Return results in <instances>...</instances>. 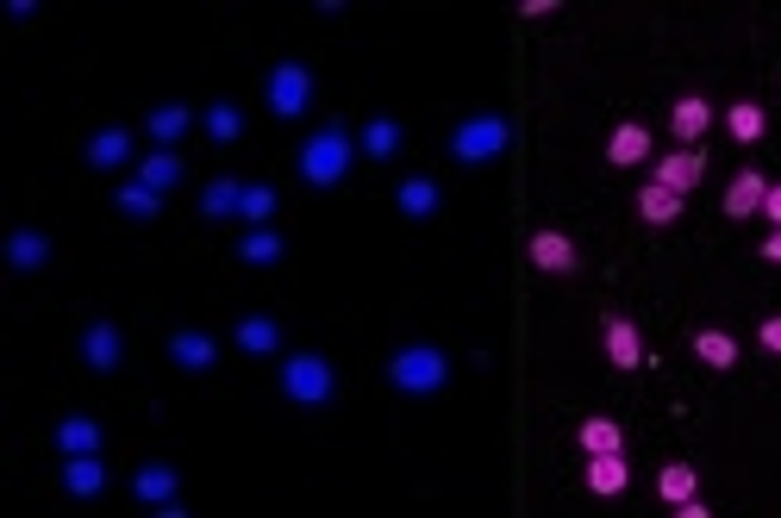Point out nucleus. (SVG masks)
<instances>
[{"label":"nucleus","mask_w":781,"mask_h":518,"mask_svg":"<svg viewBox=\"0 0 781 518\" xmlns=\"http://www.w3.org/2000/svg\"><path fill=\"white\" fill-rule=\"evenodd\" d=\"M351 163H357V144H351V131L344 126H320L313 138L301 144V182L306 188H338L344 175H351Z\"/></svg>","instance_id":"obj_1"},{"label":"nucleus","mask_w":781,"mask_h":518,"mask_svg":"<svg viewBox=\"0 0 781 518\" xmlns=\"http://www.w3.org/2000/svg\"><path fill=\"white\" fill-rule=\"evenodd\" d=\"M388 381H394L400 393H438L450 381V356L438 344H400L394 356H388Z\"/></svg>","instance_id":"obj_2"},{"label":"nucleus","mask_w":781,"mask_h":518,"mask_svg":"<svg viewBox=\"0 0 781 518\" xmlns=\"http://www.w3.org/2000/svg\"><path fill=\"white\" fill-rule=\"evenodd\" d=\"M507 144H512V126L500 113H469V119L450 131V157L457 163H495Z\"/></svg>","instance_id":"obj_3"},{"label":"nucleus","mask_w":781,"mask_h":518,"mask_svg":"<svg viewBox=\"0 0 781 518\" xmlns=\"http://www.w3.org/2000/svg\"><path fill=\"white\" fill-rule=\"evenodd\" d=\"M282 393L294 400V407H325V400L338 393L332 362H325L320 350H301V356H287V362H282Z\"/></svg>","instance_id":"obj_4"},{"label":"nucleus","mask_w":781,"mask_h":518,"mask_svg":"<svg viewBox=\"0 0 781 518\" xmlns=\"http://www.w3.org/2000/svg\"><path fill=\"white\" fill-rule=\"evenodd\" d=\"M313 107V69L306 63H275L270 69V113L275 119H301Z\"/></svg>","instance_id":"obj_5"},{"label":"nucleus","mask_w":781,"mask_h":518,"mask_svg":"<svg viewBox=\"0 0 781 518\" xmlns=\"http://www.w3.org/2000/svg\"><path fill=\"white\" fill-rule=\"evenodd\" d=\"M601 344H606V362H613V369H638V362H644V338H638V325H632V319H619V313H606Z\"/></svg>","instance_id":"obj_6"},{"label":"nucleus","mask_w":781,"mask_h":518,"mask_svg":"<svg viewBox=\"0 0 781 518\" xmlns=\"http://www.w3.org/2000/svg\"><path fill=\"white\" fill-rule=\"evenodd\" d=\"M119 356H126V344H119V331H113L107 319H95V325L81 331V362H88L95 375H113V369H119Z\"/></svg>","instance_id":"obj_7"},{"label":"nucleus","mask_w":781,"mask_h":518,"mask_svg":"<svg viewBox=\"0 0 781 518\" xmlns=\"http://www.w3.org/2000/svg\"><path fill=\"white\" fill-rule=\"evenodd\" d=\"M169 362L188 369V375H207L213 362H219V344H213L207 331H176V338H169Z\"/></svg>","instance_id":"obj_8"},{"label":"nucleus","mask_w":781,"mask_h":518,"mask_svg":"<svg viewBox=\"0 0 781 518\" xmlns=\"http://www.w3.org/2000/svg\"><path fill=\"white\" fill-rule=\"evenodd\" d=\"M701 175H706V157L701 150H675V157L656 163V188H670V194H687V188H701Z\"/></svg>","instance_id":"obj_9"},{"label":"nucleus","mask_w":781,"mask_h":518,"mask_svg":"<svg viewBox=\"0 0 781 518\" xmlns=\"http://www.w3.org/2000/svg\"><path fill=\"white\" fill-rule=\"evenodd\" d=\"M64 493H76V500H95V493H107V462H100V450L69 456V462H64Z\"/></svg>","instance_id":"obj_10"},{"label":"nucleus","mask_w":781,"mask_h":518,"mask_svg":"<svg viewBox=\"0 0 781 518\" xmlns=\"http://www.w3.org/2000/svg\"><path fill=\"white\" fill-rule=\"evenodd\" d=\"M763 194H769L763 175H756V169H738L732 188H725V219H750V213H763Z\"/></svg>","instance_id":"obj_11"},{"label":"nucleus","mask_w":781,"mask_h":518,"mask_svg":"<svg viewBox=\"0 0 781 518\" xmlns=\"http://www.w3.org/2000/svg\"><path fill=\"white\" fill-rule=\"evenodd\" d=\"M531 263L544 275H575V244L563 232H531Z\"/></svg>","instance_id":"obj_12"},{"label":"nucleus","mask_w":781,"mask_h":518,"mask_svg":"<svg viewBox=\"0 0 781 518\" xmlns=\"http://www.w3.org/2000/svg\"><path fill=\"white\" fill-rule=\"evenodd\" d=\"M131 493H138L144 506H169L176 500V469H169V462H144V469L131 475Z\"/></svg>","instance_id":"obj_13"},{"label":"nucleus","mask_w":781,"mask_h":518,"mask_svg":"<svg viewBox=\"0 0 781 518\" xmlns=\"http://www.w3.org/2000/svg\"><path fill=\"white\" fill-rule=\"evenodd\" d=\"M706 126H713V107H706L701 95H682V100H675V107H670V131H675V138H682V144L706 138Z\"/></svg>","instance_id":"obj_14"},{"label":"nucleus","mask_w":781,"mask_h":518,"mask_svg":"<svg viewBox=\"0 0 781 518\" xmlns=\"http://www.w3.org/2000/svg\"><path fill=\"white\" fill-rule=\"evenodd\" d=\"M644 157H651V131L644 126H619L606 138V163H613V169H632V163H644Z\"/></svg>","instance_id":"obj_15"},{"label":"nucleus","mask_w":781,"mask_h":518,"mask_svg":"<svg viewBox=\"0 0 781 518\" xmlns=\"http://www.w3.org/2000/svg\"><path fill=\"white\" fill-rule=\"evenodd\" d=\"M394 206L407 213V219H431L438 213V182H426V175H407L394 188Z\"/></svg>","instance_id":"obj_16"},{"label":"nucleus","mask_w":781,"mask_h":518,"mask_svg":"<svg viewBox=\"0 0 781 518\" xmlns=\"http://www.w3.org/2000/svg\"><path fill=\"white\" fill-rule=\"evenodd\" d=\"M7 263H13L19 275L45 268V263H50V237H45V232H13V237H7Z\"/></svg>","instance_id":"obj_17"},{"label":"nucleus","mask_w":781,"mask_h":518,"mask_svg":"<svg viewBox=\"0 0 781 518\" xmlns=\"http://www.w3.org/2000/svg\"><path fill=\"white\" fill-rule=\"evenodd\" d=\"M57 450H64V456H88V450H100V424L88 419V412H69V419L57 424Z\"/></svg>","instance_id":"obj_18"},{"label":"nucleus","mask_w":781,"mask_h":518,"mask_svg":"<svg viewBox=\"0 0 781 518\" xmlns=\"http://www.w3.org/2000/svg\"><path fill=\"white\" fill-rule=\"evenodd\" d=\"M694 356L706 362V369H738V338L732 331H694Z\"/></svg>","instance_id":"obj_19"},{"label":"nucleus","mask_w":781,"mask_h":518,"mask_svg":"<svg viewBox=\"0 0 781 518\" xmlns=\"http://www.w3.org/2000/svg\"><path fill=\"white\" fill-rule=\"evenodd\" d=\"M126 157H131V138L119 126H107V131H95V138H88V169H119Z\"/></svg>","instance_id":"obj_20"},{"label":"nucleus","mask_w":781,"mask_h":518,"mask_svg":"<svg viewBox=\"0 0 781 518\" xmlns=\"http://www.w3.org/2000/svg\"><path fill=\"white\" fill-rule=\"evenodd\" d=\"M625 481H632V469H625L619 450L588 456V487H594V493H625Z\"/></svg>","instance_id":"obj_21"},{"label":"nucleus","mask_w":781,"mask_h":518,"mask_svg":"<svg viewBox=\"0 0 781 518\" xmlns=\"http://www.w3.org/2000/svg\"><path fill=\"white\" fill-rule=\"evenodd\" d=\"M575 443H582L588 456H606V450H625V431L613 419H582L575 424Z\"/></svg>","instance_id":"obj_22"},{"label":"nucleus","mask_w":781,"mask_h":518,"mask_svg":"<svg viewBox=\"0 0 781 518\" xmlns=\"http://www.w3.org/2000/svg\"><path fill=\"white\" fill-rule=\"evenodd\" d=\"M656 493H663L670 506L694 500V493H701V475H694V462H670V469L656 475Z\"/></svg>","instance_id":"obj_23"},{"label":"nucleus","mask_w":781,"mask_h":518,"mask_svg":"<svg viewBox=\"0 0 781 518\" xmlns=\"http://www.w3.org/2000/svg\"><path fill=\"white\" fill-rule=\"evenodd\" d=\"M400 150V126L394 119H388V113H375V119H369L363 126V157H375V163H388Z\"/></svg>","instance_id":"obj_24"},{"label":"nucleus","mask_w":781,"mask_h":518,"mask_svg":"<svg viewBox=\"0 0 781 518\" xmlns=\"http://www.w3.org/2000/svg\"><path fill=\"white\" fill-rule=\"evenodd\" d=\"M275 344H282V331H275V319H263V313L238 319V350H251V356H270Z\"/></svg>","instance_id":"obj_25"},{"label":"nucleus","mask_w":781,"mask_h":518,"mask_svg":"<svg viewBox=\"0 0 781 518\" xmlns=\"http://www.w3.org/2000/svg\"><path fill=\"white\" fill-rule=\"evenodd\" d=\"M638 213H644V225H675L682 219V194H670V188H656L651 182V188L638 194Z\"/></svg>","instance_id":"obj_26"},{"label":"nucleus","mask_w":781,"mask_h":518,"mask_svg":"<svg viewBox=\"0 0 781 518\" xmlns=\"http://www.w3.org/2000/svg\"><path fill=\"white\" fill-rule=\"evenodd\" d=\"M138 182H144V188H176V182H182V157H176V150H157V157H144L138 163Z\"/></svg>","instance_id":"obj_27"},{"label":"nucleus","mask_w":781,"mask_h":518,"mask_svg":"<svg viewBox=\"0 0 781 518\" xmlns=\"http://www.w3.org/2000/svg\"><path fill=\"white\" fill-rule=\"evenodd\" d=\"M238 206H244V188L238 182H225V175L201 194V213H207V219H238Z\"/></svg>","instance_id":"obj_28"},{"label":"nucleus","mask_w":781,"mask_h":518,"mask_svg":"<svg viewBox=\"0 0 781 518\" xmlns=\"http://www.w3.org/2000/svg\"><path fill=\"white\" fill-rule=\"evenodd\" d=\"M275 256H282V237H275L270 225H251V237L238 244V263H251V268H270Z\"/></svg>","instance_id":"obj_29"},{"label":"nucleus","mask_w":781,"mask_h":518,"mask_svg":"<svg viewBox=\"0 0 781 518\" xmlns=\"http://www.w3.org/2000/svg\"><path fill=\"white\" fill-rule=\"evenodd\" d=\"M119 213H126V219H157L163 213V194L157 188H144V182H126V188H119Z\"/></svg>","instance_id":"obj_30"},{"label":"nucleus","mask_w":781,"mask_h":518,"mask_svg":"<svg viewBox=\"0 0 781 518\" xmlns=\"http://www.w3.org/2000/svg\"><path fill=\"white\" fill-rule=\"evenodd\" d=\"M725 126H732L738 144H756L769 119H763V107H756V100H738V107H725Z\"/></svg>","instance_id":"obj_31"},{"label":"nucleus","mask_w":781,"mask_h":518,"mask_svg":"<svg viewBox=\"0 0 781 518\" xmlns=\"http://www.w3.org/2000/svg\"><path fill=\"white\" fill-rule=\"evenodd\" d=\"M194 126V113L188 107H176V100H169V107H157V113H150V138H157V144H176L182 138V131H188Z\"/></svg>","instance_id":"obj_32"},{"label":"nucleus","mask_w":781,"mask_h":518,"mask_svg":"<svg viewBox=\"0 0 781 518\" xmlns=\"http://www.w3.org/2000/svg\"><path fill=\"white\" fill-rule=\"evenodd\" d=\"M207 131H213L219 144H232V138L244 131V113L232 107V100H213V107H207Z\"/></svg>","instance_id":"obj_33"},{"label":"nucleus","mask_w":781,"mask_h":518,"mask_svg":"<svg viewBox=\"0 0 781 518\" xmlns=\"http://www.w3.org/2000/svg\"><path fill=\"white\" fill-rule=\"evenodd\" d=\"M270 213H275V188H244V206H238V219H251V225H270Z\"/></svg>","instance_id":"obj_34"},{"label":"nucleus","mask_w":781,"mask_h":518,"mask_svg":"<svg viewBox=\"0 0 781 518\" xmlns=\"http://www.w3.org/2000/svg\"><path fill=\"white\" fill-rule=\"evenodd\" d=\"M763 219H775V232H781V182H769V194H763Z\"/></svg>","instance_id":"obj_35"},{"label":"nucleus","mask_w":781,"mask_h":518,"mask_svg":"<svg viewBox=\"0 0 781 518\" xmlns=\"http://www.w3.org/2000/svg\"><path fill=\"white\" fill-rule=\"evenodd\" d=\"M756 338H763V350H775V356H781V313L763 319V331H756Z\"/></svg>","instance_id":"obj_36"},{"label":"nucleus","mask_w":781,"mask_h":518,"mask_svg":"<svg viewBox=\"0 0 781 518\" xmlns=\"http://www.w3.org/2000/svg\"><path fill=\"white\" fill-rule=\"evenodd\" d=\"M763 263H781V232L763 237Z\"/></svg>","instance_id":"obj_37"}]
</instances>
